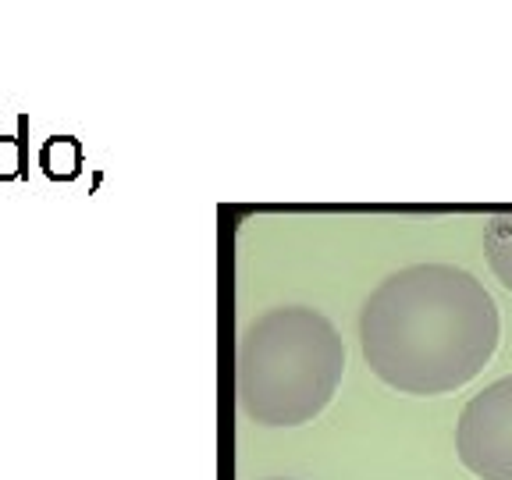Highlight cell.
Listing matches in <instances>:
<instances>
[{"instance_id":"obj_1","label":"cell","mask_w":512,"mask_h":480,"mask_svg":"<svg viewBox=\"0 0 512 480\" xmlns=\"http://www.w3.org/2000/svg\"><path fill=\"white\" fill-rule=\"evenodd\" d=\"M502 320L484 281L456 264H413L384 278L360 317L370 370L406 395L470 384L498 349Z\"/></svg>"},{"instance_id":"obj_2","label":"cell","mask_w":512,"mask_h":480,"mask_svg":"<svg viewBox=\"0 0 512 480\" xmlns=\"http://www.w3.org/2000/svg\"><path fill=\"white\" fill-rule=\"evenodd\" d=\"M342 367V338L328 320L310 310H278L242 342V406L260 424H303L328 406Z\"/></svg>"},{"instance_id":"obj_3","label":"cell","mask_w":512,"mask_h":480,"mask_svg":"<svg viewBox=\"0 0 512 480\" xmlns=\"http://www.w3.org/2000/svg\"><path fill=\"white\" fill-rule=\"evenodd\" d=\"M459 463L480 480H512V374L473 395L456 424Z\"/></svg>"},{"instance_id":"obj_4","label":"cell","mask_w":512,"mask_h":480,"mask_svg":"<svg viewBox=\"0 0 512 480\" xmlns=\"http://www.w3.org/2000/svg\"><path fill=\"white\" fill-rule=\"evenodd\" d=\"M82 143L75 136H50L40 150V168L50 182H75L82 175Z\"/></svg>"},{"instance_id":"obj_5","label":"cell","mask_w":512,"mask_h":480,"mask_svg":"<svg viewBox=\"0 0 512 480\" xmlns=\"http://www.w3.org/2000/svg\"><path fill=\"white\" fill-rule=\"evenodd\" d=\"M484 253L495 278L512 292V210H502L484 228Z\"/></svg>"},{"instance_id":"obj_6","label":"cell","mask_w":512,"mask_h":480,"mask_svg":"<svg viewBox=\"0 0 512 480\" xmlns=\"http://www.w3.org/2000/svg\"><path fill=\"white\" fill-rule=\"evenodd\" d=\"M25 139H29V118H18V136H0V182H15V178H25L29 168H25Z\"/></svg>"}]
</instances>
